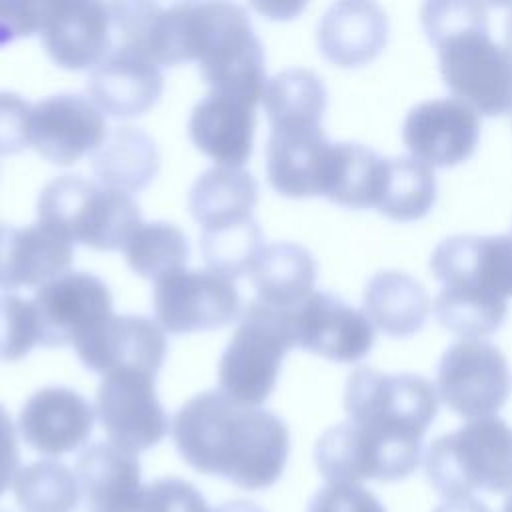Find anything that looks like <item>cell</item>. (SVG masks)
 Here are the masks:
<instances>
[{
	"instance_id": "d6986e66",
	"label": "cell",
	"mask_w": 512,
	"mask_h": 512,
	"mask_svg": "<svg viewBox=\"0 0 512 512\" xmlns=\"http://www.w3.org/2000/svg\"><path fill=\"white\" fill-rule=\"evenodd\" d=\"M94 418V408L76 390L44 386L24 402L18 432L38 454L58 458L88 442Z\"/></svg>"
},
{
	"instance_id": "30bf717a",
	"label": "cell",
	"mask_w": 512,
	"mask_h": 512,
	"mask_svg": "<svg viewBox=\"0 0 512 512\" xmlns=\"http://www.w3.org/2000/svg\"><path fill=\"white\" fill-rule=\"evenodd\" d=\"M154 310L162 330L184 334L228 326L242 304L230 278L210 268H180L154 280Z\"/></svg>"
},
{
	"instance_id": "74e56055",
	"label": "cell",
	"mask_w": 512,
	"mask_h": 512,
	"mask_svg": "<svg viewBox=\"0 0 512 512\" xmlns=\"http://www.w3.org/2000/svg\"><path fill=\"white\" fill-rule=\"evenodd\" d=\"M136 512H210V508L198 488L168 476L142 486Z\"/></svg>"
},
{
	"instance_id": "ba28073f",
	"label": "cell",
	"mask_w": 512,
	"mask_h": 512,
	"mask_svg": "<svg viewBox=\"0 0 512 512\" xmlns=\"http://www.w3.org/2000/svg\"><path fill=\"white\" fill-rule=\"evenodd\" d=\"M508 362L488 340L464 338L446 348L436 370V394L470 420L492 416L508 396Z\"/></svg>"
},
{
	"instance_id": "f6af8a7d",
	"label": "cell",
	"mask_w": 512,
	"mask_h": 512,
	"mask_svg": "<svg viewBox=\"0 0 512 512\" xmlns=\"http://www.w3.org/2000/svg\"><path fill=\"white\" fill-rule=\"evenodd\" d=\"M0 512H8V510H0Z\"/></svg>"
},
{
	"instance_id": "7bdbcfd3",
	"label": "cell",
	"mask_w": 512,
	"mask_h": 512,
	"mask_svg": "<svg viewBox=\"0 0 512 512\" xmlns=\"http://www.w3.org/2000/svg\"><path fill=\"white\" fill-rule=\"evenodd\" d=\"M434 512H490L480 500L474 496L458 498V500H444Z\"/></svg>"
},
{
	"instance_id": "f1b7e54d",
	"label": "cell",
	"mask_w": 512,
	"mask_h": 512,
	"mask_svg": "<svg viewBox=\"0 0 512 512\" xmlns=\"http://www.w3.org/2000/svg\"><path fill=\"white\" fill-rule=\"evenodd\" d=\"M258 200V184L244 168L214 166L192 184L188 204L202 228L252 216Z\"/></svg>"
},
{
	"instance_id": "603a6c76",
	"label": "cell",
	"mask_w": 512,
	"mask_h": 512,
	"mask_svg": "<svg viewBox=\"0 0 512 512\" xmlns=\"http://www.w3.org/2000/svg\"><path fill=\"white\" fill-rule=\"evenodd\" d=\"M84 512H136L142 492V468L136 454L110 442L82 450L74 470Z\"/></svg>"
},
{
	"instance_id": "e575fe53",
	"label": "cell",
	"mask_w": 512,
	"mask_h": 512,
	"mask_svg": "<svg viewBox=\"0 0 512 512\" xmlns=\"http://www.w3.org/2000/svg\"><path fill=\"white\" fill-rule=\"evenodd\" d=\"M200 248L208 268L232 280L248 272L262 250V228L254 216L208 226L202 228Z\"/></svg>"
},
{
	"instance_id": "60d3db41",
	"label": "cell",
	"mask_w": 512,
	"mask_h": 512,
	"mask_svg": "<svg viewBox=\"0 0 512 512\" xmlns=\"http://www.w3.org/2000/svg\"><path fill=\"white\" fill-rule=\"evenodd\" d=\"M42 2H0V46L38 32Z\"/></svg>"
},
{
	"instance_id": "f35d334b",
	"label": "cell",
	"mask_w": 512,
	"mask_h": 512,
	"mask_svg": "<svg viewBox=\"0 0 512 512\" xmlns=\"http://www.w3.org/2000/svg\"><path fill=\"white\" fill-rule=\"evenodd\" d=\"M306 512H386L380 500L360 484L328 482L308 502Z\"/></svg>"
},
{
	"instance_id": "5b68a950",
	"label": "cell",
	"mask_w": 512,
	"mask_h": 512,
	"mask_svg": "<svg viewBox=\"0 0 512 512\" xmlns=\"http://www.w3.org/2000/svg\"><path fill=\"white\" fill-rule=\"evenodd\" d=\"M510 428L504 420L476 418L442 434L426 450V476L444 500L510 488Z\"/></svg>"
},
{
	"instance_id": "ac0fdd59",
	"label": "cell",
	"mask_w": 512,
	"mask_h": 512,
	"mask_svg": "<svg viewBox=\"0 0 512 512\" xmlns=\"http://www.w3.org/2000/svg\"><path fill=\"white\" fill-rule=\"evenodd\" d=\"M38 32L46 54L68 70L92 68L112 48L110 14L102 2H42Z\"/></svg>"
},
{
	"instance_id": "f546056e",
	"label": "cell",
	"mask_w": 512,
	"mask_h": 512,
	"mask_svg": "<svg viewBox=\"0 0 512 512\" xmlns=\"http://www.w3.org/2000/svg\"><path fill=\"white\" fill-rule=\"evenodd\" d=\"M384 158L360 142H334L324 196L350 208L376 204Z\"/></svg>"
},
{
	"instance_id": "7c38bea8",
	"label": "cell",
	"mask_w": 512,
	"mask_h": 512,
	"mask_svg": "<svg viewBox=\"0 0 512 512\" xmlns=\"http://www.w3.org/2000/svg\"><path fill=\"white\" fill-rule=\"evenodd\" d=\"M38 322V344L66 346L112 314L106 282L84 270H66L38 286L30 300Z\"/></svg>"
},
{
	"instance_id": "9c48e42d",
	"label": "cell",
	"mask_w": 512,
	"mask_h": 512,
	"mask_svg": "<svg viewBox=\"0 0 512 512\" xmlns=\"http://www.w3.org/2000/svg\"><path fill=\"white\" fill-rule=\"evenodd\" d=\"M422 446L388 442L346 420L328 428L316 442L314 460L328 482L400 480L420 464Z\"/></svg>"
},
{
	"instance_id": "83f0119b",
	"label": "cell",
	"mask_w": 512,
	"mask_h": 512,
	"mask_svg": "<svg viewBox=\"0 0 512 512\" xmlns=\"http://www.w3.org/2000/svg\"><path fill=\"white\" fill-rule=\"evenodd\" d=\"M430 312V298L424 286L406 272L382 270L364 288V314L370 324L390 336L418 332Z\"/></svg>"
},
{
	"instance_id": "cb8c5ba5",
	"label": "cell",
	"mask_w": 512,
	"mask_h": 512,
	"mask_svg": "<svg viewBox=\"0 0 512 512\" xmlns=\"http://www.w3.org/2000/svg\"><path fill=\"white\" fill-rule=\"evenodd\" d=\"M320 52L338 66H360L388 40L384 8L368 0H340L326 8L316 30Z\"/></svg>"
},
{
	"instance_id": "ffe728a7",
	"label": "cell",
	"mask_w": 512,
	"mask_h": 512,
	"mask_svg": "<svg viewBox=\"0 0 512 512\" xmlns=\"http://www.w3.org/2000/svg\"><path fill=\"white\" fill-rule=\"evenodd\" d=\"M332 144L320 124L276 126L266 142L270 184L284 196L302 198L324 192Z\"/></svg>"
},
{
	"instance_id": "4fadbf2b",
	"label": "cell",
	"mask_w": 512,
	"mask_h": 512,
	"mask_svg": "<svg viewBox=\"0 0 512 512\" xmlns=\"http://www.w3.org/2000/svg\"><path fill=\"white\" fill-rule=\"evenodd\" d=\"M430 268L442 288L508 302L512 288L510 236H450L434 248Z\"/></svg>"
},
{
	"instance_id": "44dd1931",
	"label": "cell",
	"mask_w": 512,
	"mask_h": 512,
	"mask_svg": "<svg viewBox=\"0 0 512 512\" xmlns=\"http://www.w3.org/2000/svg\"><path fill=\"white\" fill-rule=\"evenodd\" d=\"M90 102L112 116H138L162 94L164 78L160 68L140 50L112 46L106 56L90 68Z\"/></svg>"
},
{
	"instance_id": "d590c367",
	"label": "cell",
	"mask_w": 512,
	"mask_h": 512,
	"mask_svg": "<svg viewBox=\"0 0 512 512\" xmlns=\"http://www.w3.org/2000/svg\"><path fill=\"white\" fill-rule=\"evenodd\" d=\"M506 304L504 300L442 288L434 300V314L448 330L464 338H478L494 332L502 324Z\"/></svg>"
},
{
	"instance_id": "484cf974",
	"label": "cell",
	"mask_w": 512,
	"mask_h": 512,
	"mask_svg": "<svg viewBox=\"0 0 512 512\" xmlns=\"http://www.w3.org/2000/svg\"><path fill=\"white\" fill-rule=\"evenodd\" d=\"M312 252L296 242L262 246L250 266V282L262 304L276 310H296L310 294L316 280Z\"/></svg>"
},
{
	"instance_id": "7402d4cb",
	"label": "cell",
	"mask_w": 512,
	"mask_h": 512,
	"mask_svg": "<svg viewBox=\"0 0 512 512\" xmlns=\"http://www.w3.org/2000/svg\"><path fill=\"white\" fill-rule=\"evenodd\" d=\"M256 104L210 90L192 108L188 132L192 142L226 168H242L252 154Z\"/></svg>"
},
{
	"instance_id": "52a82bcc",
	"label": "cell",
	"mask_w": 512,
	"mask_h": 512,
	"mask_svg": "<svg viewBox=\"0 0 512 512\" xmlns=\"http://www.w3.org/2000/svg\"><path fill=\"white\" fill-rule=\"evenodd\" d=\"M292 312L260 300L248 302L220 356L218 390L222 394L248 408H258L272 394L282 358L296 346Z\"/></svg>"
},
{
	"instance_id": "7a4b0ae2",
	"label": "cell",
	"mask_w": 512,
	"mask_h": 512,
	"mask_svg": "<svg viewBox=\"0 0 512 512\" xmlns=\"http://www.w3.org/2000/svg\"><path fill=\"white\" fill-rule=\"evenodd\" d=\"M162 48L170 66L198 60L216 92L254 104L266 84L264 48L248 12L232 2H178L164 8Z\"/></svg>"
},
{
	"instance_id": "4dcf8cb0",
	"label": "cell",
	"mask_w": 512,
	"mask_h": 512,
	"mask_svg": "<svg viewBox=\"0 0 512 512\" xmlns=\"http://www.w3.org/2000/svg\"><path fill=\"white\" fill-rule=\"evenodd\" d=\"M262 100L272 128L320 124L326 110L324 80L310 68H286L268 78Z\"/></svg>"
},
{
	"instance_id": "ee69618b",
	"label": "cell",
	"mask_w": 512,
	"mask_h": 512,
	"mask_svg": "<svg viewBox=\"0 0 512 512\" xmlns=\"http://www.w3.org/2000/svg\"><path fill=\"white\" fill-rule=\"evenodd\" d=\"M210 512H266L264 508L252 504V502H244V500H236V502H228V504H222Z\"/></svg>"
},
{
	"instance_id": "277c9868",
	"label": "cell",
	"mask_w": 512,
	"mask_h": 512,
	"mask_svg": "<svg viewBox=\"0 0 512 512\" xmlns=\"http://www.w3.org/2000/svg\"><path fill=\"white\" fill-rule=\"evenodd\" d=\"M38 222L70 244L96 250L124 248L142 224L140 206L128 192L76 174L56 176L42 188Z\"/></svg>"
},
{
	"instance_id": "1f68e13d",
	"label": "cell",
	"mask_w": 512,
	"mask_h": 512,
	"mask_svg": "<svg viewBox=\"0 0 512 512\" xmlns=\"http://www.w3.org/2000/svg\"><path fill=\"white\" fill-rule=\"evenodd\" d=\"M436 200L432 168L414 156L384 158L376 208L392 220H418Z\"/></svg>"
},
{
	"instance_id": "9a60e30c",
	"label": "cell",
	"mask_w": 512,
	"mask_h": 512,
	"mask_svg": "<svg viewBox=\"0 0 512 512\" xmlns=\"http://www.w3.org/2000/svg\"><path fill=\"white\" fill-rule=\"evenodd\" d=\"M106 136L104 114L82 94H52L30 108L28 146L58 166H70Z\"/></svg>"
},
{
	"instance_id": "8d00e7d4",
	"label": "cell",
	"mask_w": 512,
	"mask_h": 512,
	"mask_svg": "<svg viewBox=\"0 0 512 512\" xmlns=\"http://www.w3.org/2000/svg\"><path fill=\"white\" fill-rule=\"evenodd\" d=\"M38 344V322L30 300L0 294V360L24 358Z\"/></svg>"
},
{
	"instance_id": "5bb4252c",
	"label": "cell",
	"mask_w": 512,
	"mask_h": 512,
	"mask_svg": "<svg viewBox=\"0 0 512 512\" xmlns=\"http://www.w3.org/2000/svg\"><path fill=\"white\" fill-rule=\"evenodd\" d=\"M166 332L142 314H110L74 342L82 364L98 374L140 370L156 378L166 358Z\"/></svg>"
},
{
	"instance_id": "6da1fadb",
	"label": "cell",
	"mask_w": 512,
	"mask_h": 512,
	"mask_svg": "<svg viewBox=\"0 0 512 512\" xmlns=\"http://www.w3.org/2000/svg\"><path fill=\"white\" fill-rule=\"evenodd\" d=\"M172 438L194 470L244 490L272 486L290 450L288 428L274 412L242 406L220 390L192 396L174 414Z\"/></svg>"
},
{
	"instance_id": "ab89813d",
	"label": "cell",
	"mask_w": 512,
	"mask_h": 512,
	"mask_svg": "<svg viewBox=\"0 0 512 512\" xmlns=\"http://www.w3.org/2000/svg\"><path fill=\"white\" fill-rule=\"evenodd\" d=\"M30 108L16 92H0V154H18L28 148Z\"/></svg>"
},
{
	"instance_id": "d4e9b609",
	"label": "cell",
	"mask_w": 512,
	"mask_h": 512,
	"mask_svg": "<svg viewBox=\"0 0 512 512\" xmlns=\"http://www.w3.org/2000/svg\"><path fill=\"white\" fill-rule=\"evenodd\" d=\"M72 244L40 222L0 224V288L42 286L72 264Z\"/></svg>"
},
{
	"instance_id": "8992f818",
	"label": "cell",
	"mask_w": 512,
	"mask_h": 512,
	"mask_svg": "<svg viewBox=\"0 0 512 512\" xmlns=\"http://www.w3.org/2000/svg\"><path fill=\"white\" fill-rule=\"evenodd\" d=\"M344 408L350 422L388 442L422 446L438 412V394L420 374H384L360 366L346 380Z\"/></svg>"
},
{
	"instance_id": "4316f807",
	"label": "cell",
	"mask_w": 512,
	"mask_h": 512,
	"mask_svg": "<svg viewBox=\"0 0 512 512\" xmlns=\"http://www.w3.org/2000/svg\"><path fill=\"white\" fill-rule=\"evenodd\" d=\"M90 166L102 186L134 192L152 182L160 156L150 134L136 126H114L92 150Z\"/></svg>"
},
{
	"instance_id": "d6a6232c",
	"label": "cell",
	"mask_w": 512,
	"mask_h": 512,
	"mask_svg": "<svg viewBox=\"0 0 512 512\" xmlns=\"http://www.w3.org/2000/svg\"><path fill=\"white\" fill-rule=\"evenodd\" d=\"M10 486L22 512H74L80 504L76 476L58 460H36L20 468Z\"/></svg>"
},
{
	"instance_id": "e0dca14e",
	"label": "cell",
	"mask_w": 512,
	"mask_h": 512,
	"mask_svg": "<svg viewBox=\"0 0 512 512\" xmlns=\"http://www.w3.org/2000/svg\"><path fill=\"white\" fill-rule=\"evenodd\" d=\"M294 342L336 362H358L374 344L366 314L332 292H312L292 312Z\"/></svg>"
},
{
	"instance_id": "836d02e7",
	"label": "cell",
	"mask_w": 512,
	"mask_h": 512,
	"mask_svg": "<svg viewBox=\"0 0 512 512\" xmlns=\"http://www.w3.org/2000/svg\"><path fill=\"white\" fill-rule=\"evenodd\" d=\"M122 250L128 266L136 274L152 280L184 268L188 260V240L184 232L160 220L140 224Z\"/></svg>"
},
{
	"instance_id": "2e32d148",
	"label": "cell",
	"mask_w": 512,
	"mask_h": 512,
	"mask_svg": "<svg viewBox=\"0 0 512 512\" xmlns=\"http://www.w3.org/2000/svg\"><path fill=\"white\" fill-rule=\"evenodd\" d=\"M402 138L416 160L428 166H454L472 156L480 140V118L466 102L444 96L412 106Z\"/></svg>"
},
{
	"instance_id": "b9f144b4",
	"label": "cell",
	"mask_w": 512,
	"mask_h": 512,
	"mask_svg": "<svg viewBox=\"0 0 512 512\" xmlns=\"http://www.w3.org/2000/svg\"><path fill=\"white\" fill-rule=\"evenodd\" d=\"M20 470V448L14 422L6 408L0 404V496L10 488L16 472Z\"/></svg>"
},
{
	"instance_id": "3957f363",
	"label": "cell",
	"mask_w": 512,
	"mask_h": 512,
	"mask_svg": "<svg viewBox=\"0 0 512 512\" xmlns=\"http://www.w3.org/2000/svg\"><path fill=\"white\" fill-rule=\"evenodd\" d=\"M426 36L438 50L444 84L486 116L510 110V52L488 32V4L434 0L420 12Z\"/></svg>"
},
{
	"instance_id": "8fae6325",
	"label": "cell",
	"mask_w": 512,
	"mask_h": 512,
	"mask_svg": "<svg viewBox=\"0 0 512 512\" xmlns=\"http://www.w3.org/2000/svg\"><path fill=\"white\" fill-rule=\"evenodd\" d=\"M110 444L138 454L156 446L168 432V416L156 394V378L140 370H116L104 376L96 392V410Z\"/></svg>"
}]
</instances>
